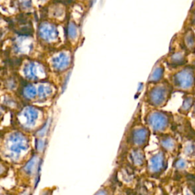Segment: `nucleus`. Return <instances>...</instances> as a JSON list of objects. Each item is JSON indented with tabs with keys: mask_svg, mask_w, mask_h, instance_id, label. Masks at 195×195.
I'll return each instance as SVG.
<instances>
[{
	"mask_svg": "<svg viewBox=\"0 0 195 195\" xmlns=\"http://www.w3.org/2000/svg\"><path fill=\"white\" fill-rule=\"evenodd\" d=\"M95 2H96V0H92V4H91V5H93L94 3H95Z\"/></svg>",
	"mask_w": 195,
	"mask_h": 195,
	"instance_id": "35",
	"label": "nucleus"
},
{
	"mask_svg": "<svg viewBox=\"0 0 195 195\" xmlns=\"http://www.w3.org/2000/svg\"><path fill=\"white\" fill-rule=\"evenodd\" d=\"M175 166L178 169H184L187 166L186 161L183 159H179L175 163Z\"/></svg>",
	"mask_w": 195,
	"mask_h": 195,
	"instance_id": "26",
	"label": "nucleus"
},
{
	"mask_svg": "<svg viewBox=\"0 0 195 195\" xmlns=\"http://www.w3.org/2000/svg\"><path fill=\"white\" fill-rule=\"evenodd\" d=\"M63 13V11L60 8H57V9L54 11V15H55L56 17H60Z\"/></svg>",
	"mask_w": 195,
	"mask_h": 195,
	"instance_id": "29",
	"label": "nucleus"
},
{
	"mask_svg": "<svg viewBox=\"0 0 195 195\" xmlns=\"http://www.w3.org/2000/svg\"><path fill=\"white\" fill-rule=\"evenodd\" d=\"M40 156L38 154H34L27 162H25L21 168V172L24 174L27 178L34 177L36 185L39 179V172L40 169Z\"/></svg>",
	"mask_w": 195,
	"mask_h": 195,
	"instance_id": "3",
	"label": "nucleus"
},
{
	"mask_svg": "<svg viewBox=\"0 0 195 195\" xmlns=\"http://www.w3.org/2000/svg\"><path fill=\"white\" fill-rule=\"evenodd\" d=\"M50 119L48 118L47 121H45L44 124L40 126V127H39V129L35 133V135H36V137H40V138H44L45 136L47 135V133H48V130L50 129Z\"/></svg>",
	"mask_w": 195,
	"mask_h": 195,
	"instance_id": "16",
	"label": "nucleus"
},
{
	"mask_svg": "<svg viewBox=\"0 0 195 195\" xmlns=\"http://www.w3.org/2000/svg\"><path fill=\"white\" fill-rule=\"evenodd\" d=\"M7 171V168L2 162H0V177H2Z\"/></svg>",
	"mask_w": 195,
	"mask_h": 195,
	"instance_id": "28",
	"label": "nucleus"
},
{
	"mask_svg": "<svg viewBox=\"0 0 195 195\" xmlns=\"http://www.w3.org/2000/svg\"><path fill=\"white\" fill-rule=\"evenodd\" d=\"M21 7L23 9H29L31 8V0H24L21 2Z\"/></svg>",
	"mask_w": 195,
	"mask_h": 195,
	"instance_id": "27",
	"label": "nucleus"
},
{
	"mask_svg": "<svg viewBox=\"0 0 195 195\" xmlns=\"http://www.w3.org/2000/svg\"><path fill=\"white\" fill-rule=\"evenodd\" d=\"M2 104L5 107L15 109L18 107V102L13 96L10 95H5L2 97Z\"/></svg>",
	"mask_w": 195,
	"mask_h": 195,
	"instance_id": "14",
	"label": "nucleus"
},
{
	"mask_svg": "<svg viewBox=\"0 0 195 195\" xmlns=\"http://www.w3.org/2000/svg\"><path fill=\"white\" fill-rule=\"evenodd\" d=\"M147 136H148V132L145 128L136 129L133 133V143L136 145H142L146 142Z\"/></svg>",
	"mask_w": 195,
	"mask_h": 195,
	"instance_id": "13",
	"label": "nucleus"
},
{
	"mask_svg": "<svg viewBox=\"0 0 195 195\" xmlns=\"http://www.w3.org/2000/svg\"><path fill=\"white\" fill-rule=\"evenodd\" d=\"M164 166V155L162 152L155 154L149 160V167L152 172H158Z\"/></svg>",
	"mask_w": 195,
	"mask_h": 195,
	"instance_id": "12",
	"label": "nucleus"
},
{
	"mask_svg": "<svg viewBox=\"0 0 195 195\" xmlns=\"http://www.w3.org/2000/svg\"><path fill=\"white\" fill-rule=\"evenodd\" d=\"M94 195H109V194L105 189H101L99 191H97Z\"/></svg>",
	"mask_w": 195,
	"mask_h": 195,
	"instance_id": "30",
	"label": "nucleus"
},
{
	"mask_svg": "<svg viewBox=\"0 0 195 195\" xmlns=\"http://www.w3.org/2000/svg\"><path fill=\"white\" fill-rule=\"evenodd\" d=\"M21 99L26 102H32L38 99V88L32 83L26 82L21 89Z\"/></svg>",
	"mask_w": 195,
	"mask_h": 195,
	"instance_id": "9",
	"label": "nucleus"
},
{
	"mask_svg": "<svg viewBox=\"0 0 195 195\" xmlns=\"http://www.w3.org/2000/svg\"><path fill=\"white\" fill-rule=\"evenodd\" d=\"M161 144L163 146V148H165L167 150H171L173 149L174 147V141L173 140V139L170 138V137H168V138H165L162 140L161 142Z\"/></svg>",
	"mask_w": 195,
	"mask_h": 195,
	"instance_id": "20",
	"label": "nucleus"
},
{
	"mask_svg": "<svg viewBox=\"0 0 195 195\" xmlns=\"http://www.w3.org/2000/svg\"><path fill=\"white\" fill-rule=\"evenodd\" d=\"M20 195H30V191L28 190H25L21 192Z\"/></svg>",
	"mask_w": 195,
	"mask_h": 195,
	"instance_id": "31",
	"label": "nucleus"
},
{
	"mask_svg": "<svg viewBox=\"0 0 195 195\" xmlns=\"http://www.w3.org/2000/svg\"><path fill=\"white\" fill-rule=\"evenodd\" d=\"M38 100L40 102L47 101L52 98L54 93V88L48 82H41L38 86Z\"/></svg>",
	"mask_w": 195,
	"mask_h": 195,
	"instance_id": "10",
	"label": "nucleus"
},
{
	"mask_svg": "<svg viewBox=\"0 0 195 195\" xmlns=\"http://www.w3.org/2000/svg\"><path fill=\"white\" fill-rule=\"evenodd\" d=\"M46 147V140L44 138H40V137H36L35 140V149L38 153L43 152Z\"/></svg>",
	"mask_w": 195,
	"mask_h": 195,
	"instance_id": "19",
	"label": "nucleus"
},
{
	"mask_svg": "<svg viewBox=\"0 0 195 195\" xmlns=\"http://www.w3.org/2000/svg\"><path fill=\"white\" fill-rule=\"evenodd\" d=\"M166 98V89L162 86L155 87L149 94V99L155 105H161Z\"/></svg>",
	"mask_w": 195,
	"mask_h": 195,
	"instance_id": "11",
	"label": "nucleus"
},
{
	"mask_svg": "<svg viewBox=\"0 0 195 195\" xmlns=\"http://www.w3.org/2000/svg\"><path fill=\"white\" fill-rule=\"evenodd\" d=\"M194 113H195V107H194Z\"/></svg>",
	"mask_w": 195,
	"mask_h": 195,
	"instance_id": "38",
	"label": "nucleus"
},
{
	"mask_svg": "<svg viewBox=\"0 0 195 195\" xmlns=\"http://www.w3.org/2000/svg\"><path fill=\"white\" fill-rule=\"evenodd\" d=\"M40 1H47V0H40Z\"/></svg>",
	"mask_w": 195,
	"mask_h": 195,
	"instance_id": "37",
	"label": "nucleus"
},
{
	"mask_svg": "<svg viewBox=\"0 0 195 195\" xmlns=\"http://www.w3.org/2000/svg\"><path fill=\"white\" fill-rule=\"evenodd\" d=\"M185 153L188 156H192L195 153V145L191 143H188L185 147Z\"/></svg>",
	"mask_w": 195,
	"mask_h": 195,
	"instance_id": "23",
	"label": "nucleus"
},
{
	"mask_svg": "<svg viewBox=\"0 0 195 195\" xmlns=\"http://www.w3.org/2000/svg\"><path fill=\"white\" fill-rule=\"evenodd\" d=\"M185 195H193V194H192L189 191L186 190V191H185Z\"/></svg>",
	"mask_w": 195,
	"mask_h": 195,
	"instance_id": "33",
	"label": "nucleus"
},
{
	"mask_svg": "<svg viewBox=\"0 0 195 195\" xmlns=\"http://www.w3.org/2000/svg\"><path fill=\"white\" fill-rule=\"evenodd\" d=\"M194 35L191 33H188V35L185 36V44L187 45V47L188 48H192L194 47L195 45V39L194 38Z\"/></svg>",
	"mask_w": 195,
	"mask_h": 195,
	"instance_id": "21",
	"label": "nucleus"
},
{
	"mask_svg": "<svg viewBox=\"0 0 195 195\" xmlns=\"http://www.w3.org/2000/svg\"><path fill=\"white\" fill-rule=\"evenodd\" d=\"M5 88H7V89L12 91V90L15 89V88L17 87V83H16V81L15 80V79H13V78H9V79L5 81Z\"/></svg>",
	"mask_w": 195,
	"mask_h": 195,
	"instance_id": "22",
	"label": "nucleus"
},
{
	"mask_svg": "<svg viewBox=\"0 0 195 195\" xmlns=\"http://www.w3.org/2000/svg\"><path fill=\"white\" fill-rule=\"evenodd\" d=\"M192 105V99L191 98H187L186 99L184 100L183 104H182V110H185V111H187L190 109V107H191Z\"/></svg>",
	"mask_w": 195,
	"mask_h": 195,
	"instance_id": "24",
	"label": "nucleus"
},
{
	"mask_svg": "<svg viewBox=\"0 0 195 195\" xmlns=\"http://www.w3.org/2000/svg\"><path fill=\"white\" fill-rule=\"evenodd\" d=\"M148 124L154 130L161 131L167 127L169 120L164 114L161 112H154L149 116Z\"/></svg>",
	"mask_w": 195,
	"mask_h": 195,
	"instance_id": "7",
	"label": "nucleus"
},
{
	"mask_svg": "<svg viewBox=\"0 0 195 195\" xmlns=\"http://www.w3.org/2000/svg\"><path fill=\"white\" fill-rule=\"evenodd\" d=\"M23 73L28 81H38L44 77L46 71L42 66H39L35 62H29L24 66Z\"/></svg>",
	"mask_w": 195,
	"mask_h": 195,
	"instance_id": "4",
	"label": "nucleus"
},
{
	"mask_svg": "<svg viewBox=\"0 0 195 195\" xmlns=\"http://www.w3.org/2000/svg\"><path fill=\"white\" fill-rule=\"evenodd\" d=\"M70 63V57L66 53H60L58 56L54 57L51 60L52 67L57 72H63L67 69Z\"/></svg>",
	"mask_w": 195,
	"mask_h": 195,
	"instance_id": "8",
	"label": "nucleus"
},
{
	"mask_svg": "<svg viewBox=\"0 0 195 195\" xmlns=\"http://www.w3.org/2000/svg\"><path fill=\"white\" fill-rule=\"evenodd\" d=\"M41 114V110L37 106L25 105L17 113L16 121L22 131H32L40 122Z\"/></svg>",
	"mask_w": 195,
	"mask_h": 195,
	"instance_id": "2",
	"label": "nucleus"
},
{
	"mask_svg": "<svg viewBox=\"0 0 195 195\" xmlns=\"http://www.w3.org/2000/svg\"><path fill=\"white\" fill-rule=\"evenodd\" d=\"M78 35V30L76 24L73 22H69L67 28V35L70 39H76Z\"/></svg>",
	"mask_w": 195,
	"mask_h": 195,
	"instance_id": "18",
	"label": "nucleus"
},
{
	"mask_svg": "<svg viewBox=\"0 0 195 195\" xmlns=\"http://www.w3.org/2000/svg\"><path fill=\"white\" fill-rule=\"evenodd\" d=\"M2 115H3V109L2 107H0V119L2 118Z\"/></svg>",
	"mask_w": 195,
	"mask_h": 195,
	"instance_id": "32",
	"label": "nucleus"
},
{
	"mask_svg": "<svg viewBox=\"0 0 195 195\" xmlns=\"http://www.w3.org/2000/svg\"><path fill=\"white\" fill-rule=\"evenodd\" d=\"M132 162L136 166H141L143 164L144 162V154L141 150L139 149H135L133 150L130 155Z\"/></svg>",
	"mask_w": 195,
	"mask_h": 195,
	"instance_id": "15",
	"label": "nucleus"
},
{
	"mask_svg": "<svg viewBox=\"0 0 195 195\" xmlns=\"http://www.w3.org/2000/svg\"><path fill=\"white\" fill-rule=\"evenodd\" d=\"M38 35L45 41H54L58 38V31L54 24L48 22L41 23L39 26Z\"/></svg>",
	"mask_w": 195,
	"mask_h": 195,
	"instance_id": "6",
	"label": "nucleus"
},
{
	"mask_svg": "<svg viewBox=\"0 0 195 195\" xmlns=\"http://www.w3.org/2000/svg\"><path fill=\"white\" fill-rule=\"evenodd\" d=\"M164 73V69L161 66H158V67L155 68L153 71L151 73L150 76H149V81L150 82H157L162 79V76Z\"/></svg>",
	"mask_w": 195,
	"mask_h": 195,
	"instance_id": "17",
	"label": "nucleus"
},
{
	"mask_svg": "<svg viewBox=\"0 0 195 195\" xmlns=\"http://www.w3.org/2000/svg\"><path fill=\"white\" fill-rule=\"evenodd\" d=\"M193 22H194V24H195V13H194V17H193Z\"/></svg>",
	"mask_w": 195,
	"mask_h": 195,
	"instance_id": "34",
	"label": "nucleus"
},
{
	"mask_svg": "<svg viewBox=\"0 0 195 195\" xmlns=\"http://www.w3.org/2000/svg\"><path fill=\"white\" fill-rule=\"evenodd\" d=\"M174 82L179 88L188 89L191 88L194 83V76L191 69H185L174 76Z\"/></svg>",
	"mask_w": 195,
	"mask_h": 195,
	"instance_id": "5",
	"label": "nucleus"
},
{
	"mask_svg": "<svg viewBox=\"0 0 195 195\" xmlns=\"http://www.w3.org/2000/svg\"><path fill=\"white\" fill-rule=\"evenodd\" d=\"M30 149L28 136L22 130L9 132L3 138L2 153L11 162H19Z\"/></svg>",
	"mask_w": 195,
	"mask_h": 195,
	"instance_id": "1",
	"label": "nucleus"
},
{
	"mask_svg": "<svg viewBox=\"0 0 195 195\" xmlns=\"http://www.w3.org/2000/svg\"><path fill=\"white\" fill-rule=\"evenodd\" d=\"M184 60V54L181 52H178L176 54H173L171 57V60L174 63H181Z\"/></svg>",
	"mask_w": 195,
	"mask_h": 195,
	"instance_id": "25",
	"label": "nucleus"
},
{
	"mask_svg": "<svg viewBox=\"0 0 195 195\" xmlns=\"http://www.w3.org/2000/svg\"><path fill=\"white\" fill-rule=\"evenodd\" d=\"M42 195H48V193H47H47H46V191H45V193H43Z\"/></svg>",
	"mask_w": 195,
	"mask_h": 195,
	"instance_id": "36",
	"label": "nucleus"
}]
</instances>
